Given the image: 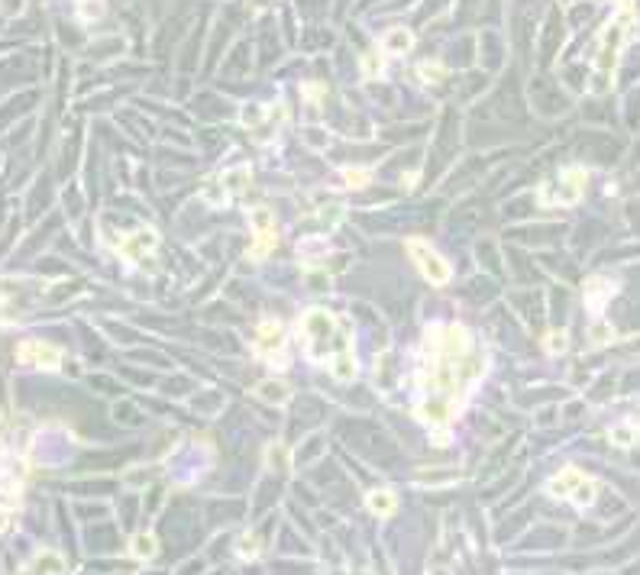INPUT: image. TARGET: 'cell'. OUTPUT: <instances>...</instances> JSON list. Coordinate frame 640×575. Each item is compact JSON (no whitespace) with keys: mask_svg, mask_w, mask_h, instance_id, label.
Segmentation results:
<instances>
[{"mask_svg":"<svg viewBox=\"0 0 640 575\" xmlns=\"http://www.w3.org/2000/svg\"><path fill=\"white\" fill-rule=\"evenodd\" d=\"M265 4H269V0H249V10H253V13H259Z\"/></svg>","mask_w":640,"mask_h":575,"instance_id":"33","label":"cell"},{"mask_svg":"<svg viewBox=\"0 0 640 575\" xmlns=\"http://www.w3.org/2000/svg\"><path fill=\"white\" fill-rule=\"evenodd\" d=\"M595 342H608L611 340V326H595V336H592Z\"/></svg>","mask_w":640,"mask_h":575,"instance_id":"32","label":"cell"},{"mask_svg":"<svg viewBox=\"0 0 640 575\" xmlns=\"http://www.w3.org/2000/svg\"><path fill=\"white\" fill-rule=\"evenodd\" d=\"M33 569H43V572H65V559H62L59 553H39Z\"/></svg>","mask_w":640,"mask_h":575,"instance_id":"22","label":"cell"},{"mask_svg":"<svg viewBox=\"0 0 640 575\" xmlns=\"http://www.w3.org/2000/svg\"><path fill=\"white\" fill-rule=\"evenodd\" d=\"M130 550H133L136 559H152L155 553H159V543H155V536L152 534H139L133 543H130Z\"/></svg>","mask_w":640,"mask_h":575,"instance_id":"17","label":"cell"},{"mask_svg":"<svg viewBox=\"0 0 640 575\" xmlns=\"http://www.w3.org/2000/svg\"><path fill=\"white\" fill-rule=\"evenodd\" d=\"M298 330H301V340H304L307 356L317 359V362L333 359L337 352L349 349V342H353V336L346 333V330H340L337 317H333L330 310H324V307L307 310V314L301 317V324H298Z\"/></svg>","mask_w":640,"mask_h":575,"instance_id":"2","label":"cell"},{"mask_svg":"<svg viewBox=\"0 0 640 575\" xmlns=\"http://www.w3.org/2000/svg\"><path fill=\"white\" fill-rule=\"evenodd\" d=\"M220 178H223V184H227L230 194H243L246 188H249V168H246V165L230 168L227 175H220Z\"/></svg>","mask_w":640,"mask_h":575,"instance_id":"16","label":"cell"},{"mask_svg":"<svg viewBox=\"0 0 640 575\" xmlns=\"http://www.w3.org/2000/svg\"><path fill=\"white\" fill-rule=\"evenodd\" d=\"M159 246V233L155 230H136L133 236H127V240H120V256L130 258V262H139V258L146 256V252H152Z\"/></svg>","mask_w":640,"mask_h":575,"instance_id":"8","label":"cell"},{"mask_svg":"<svg viewBox=\"0 0 640 575\" xmlns=\"http://www.w3.org/2000/svg\"><path fill=\"white\" fill-rule=\"evenodd\" d=\"M631 29H634V4L631 0H624L621 13H618V17L605 26V33H601V46H598V55H595V78H592V91L595 94H605L608 88H611V75H615L618 55H621V46H624V39L631 36Z\"/></svg>","mask_w":640,"mask_h":575,"instance_id":"3","label":"cell"},{"mask_svg":"<svg viewBox=\"0 0 640 575\" xmlns=\"http://www.w3.org/2000/svg\"><path fill=\"white\" fill-rule=\"evenodd\" d=\"M543 346H547L550 356H556V352H566V346H569V336H566L563 330H550L547 340H543Z\"/></svg>","mask_w":640,"mask_h":575,"instance_id":"24","label":"cell"},{"mask_svg":"<svg viewBox=\"0 0 640 575\" xmlns=\"http://www.w3.org/2000/svg\"><path fill=\"white\" fill-rule=\"evenodd\" d=\"M201 198L207 200V204H214V207L227 204L230 191H227V184H223V178H207V181L201 184Z\"/></svg>","mask_w":640,"mask_h":575,"instance_id":"15","label":"cell"},{"mask_svg":"<svg viewBox=\"0 0 640 575\" xmlns=\"http://www.w3.org/2000/svg\"><path fill=\"white\" fill-rule=\"evenodd\" d=\"M253 346H256L259 356H265V362L275 366V359H278L281 368H285V356H281V346H285V326L278 324V320H262L259 330H256Z\"/></svg>","mask_w":640,"mask_h":575,"instance_id":"6","label":"cell"},{"mask_svg":"<svg viewBox=\"0 0 640 575\" xmlns=\"http://www.w3.org/2000/svg\"><path fill=\"white\" fill-rule=\"evenodd\" d=\"M414 46V36L408 33L405 26H395V29H388L385 36H382V49L391 52V55H401V52H408Z\"/></svg>","mask_w":640,"mask_h":575,"instance_id":"12","label":"cell"},{"mask_svg":"<svg viewBox=\"0 0 640 575\" xmlns=\"http://www.w3.org/2000/svg\"><path fill=\"white\" fill-rule=\"evenodd\" d=\"M265 462H269V469L285 472V469H288V450L281 446V443H272L269 450H265Z\"/></svg>","mask_w":640,"mask_h":575,"instance_id":"21","label":"cell"},{"mask_svg":"<svg viewBox=\"0 0 640 575\" xmlns=\"http://www.w3.org/2000/svg\"><path fill=\"white\" fill-rule=\"evenodd\" d=\"M20 10H23V0H4V13H7V17H13Z\"/></svg>","mask_w":640,"mask_h":575,"instance_id":"31","label":"cell"},{"mask_svg":"<svg viewBox=\"0 0 640 575\" xmlns=\"http://www.w3.org/2000/svg\"><path fill=\"white\" fill-rule=\"evenodd\" d=\"M256 398H262L265 404H288L291 401V388L285 382H259L256 385Z\"/></svg>","mask_w":640,"mask_h":575,"instance_id":"11","label":"cell"},{"mask_svg":"<svg viewBox=\"0 0 640 575\" xmlns=\"http://www.w3.org/2000/svg\"><path fill=\"white\" fill-rule=\"evenodd\" d=\"M256 550H259L256 536H243V543H239V556H256Z\"/></svg>","mask_w":640,"mask_h":575,"instance_id":"30","label":"cell"},{"mask_svg":"<svg viewBox=\"0 0 640 575\" xmlns=\"http://www.w3.org/2000/svg\"><path fill=\"white\" fill-rule=\"evenodd\" d=\"M17 356H20V362L39 366V368H46V372H55V368L62 366V349H59V346H52V342H43V340L20 342Z\"/></svg>","mask_w":640,"mask_h":575,"instance_id":"7","label":"cell"},{"mask_svg":"<svg viewBox=\"0 0 640 575\" xmlns=\"http://www.w3.org/2000/svg\"><path fill=\"white\" fill-rule=\"evenodd\" d=\"M615 294V284L608 282V278H589L585 282V304H589L592 314H598V310L605 307V300Z\"/></svg>","mask_w":640,"mask_h":575,"instance_id":"9","label":"cell"},{"mask_svg":"<svg viewBox=\"0 0 640 575\" xmlns=\"http://www.w3.org/2000/svg\"><path fill=\"white\" fill-rule=\"evenodd\" d=\"M611 443H615V446H624V450L634 446V430L631 427H615V430H611Z\"/></svg>","mask_w":640,"mask_h":575,"instance_id":"28","label":"cell"},{"mask_svg":"<svg viewBox=\"0 0 640 575\" xmlns=\"http://www.w3.org/2000/svg\"><path fill=\"white\" fill-rule=\"evenodd\" d=\"M417 71H421L424 81H440V78H443V68H440L437 62H433V65H430V62H424V65L417 68Z\"/></svg>","mask_w":640,"mask_h":575,"instance_id":"29","label":"cell"},{"mask_svg":"<svg viewBox=\"0 0 640 575\" xmlns=\"http://www.w3.org/2000/svg\"><path fill=\"white\" fill-rule=\"evenodd\" d=\"M249 226L253 233H262V230H275V214L269 207H253L249 210Z\"/></svg>","mask_w":640,"mask_h":575,"instance_id":"18","label":"cell"},{"mask_svg":"<svg viewBox=\"0 0 640 575\" xmlns=\"http://www.w3.org/2000/svg\"><path fill=\"white\" fill-rule=\"evenodd\" d=\"M582 478H585V476H582L579 469L566 466L563 472H559V476H556L553 482H550V494H553V498H573V492L579 488Z\"/></svg>","mask_w":640,"mask_h":575,"instance_id":"10","label":"cell"},{"mask_svg":"<svg viewBox=\"0 0 640 575\" xmlns=\"http://www.w3.org/2000/svg\"><path fill=\"white\" fill-rule=\"evenodd\" d=\"M366 504H369V511L372 514H379V517H391L395 514V508H398V498L388 488H379V492H369L366 494Z\"/></svg>","mask_w":640,"mask_h":575,"instance_id":"13","label":"cell"},{"mask_svg":"<svg viewBox=\"0 0 640 575\" xmlns=\"http://www.w3.org/2000/svg\"><path fill=\"white\" fill-rule=\"evenodd\" d=\"M382 55L379 52H366V59H363V71H366V78H375V75H382Z\"/></svg>","mask_w":640,"mask_h":575,"instance_id":"27","label":"cell"},{"mask_svg":"<svg viewBox=\"0 0 640 575\" xmlns=\"http://www.w3.org/2000/svg\"><path fill=\"white\" fill-rule=\"evenodd\" d=\"M104 13V0H81L78 4V17L81 20H94Z\"/></svg>","mask_w":640,"mask_h":575,"instance_id":"26","label":"cell"},{"mask_svg":"<svg viewBox=\"0 0 640 575\" xmlns=\"http://www.w3.org/2000/svg\"><path fill=\"white\" fill-rule=\"evenodd\" d=\"M569 501H576L579 508L592 504V501H595V482H592V478H582V482H579V488L573 492V498H569Z\"/></svg>","mask_w":640,"mask_h":575,"instance_id":"23","label":"cell"},{"mask_svg":"<svg viewBox=\"0 0 640 575\" xmlns=\"http://www.w3.org/2000/svg\"><path fill=\"white\" fill-rule=\"evenodd\" d=\"M275 242H278L275 230H262V233H256V242H253V249H249V256H253V258H265V252H269Z\"/></svg>","mask_w":640,"mask_h":575,"instance_id":"19","label":"cell"},{"mask_svg":"<svg viewBox=\"0 0 640 575\" xmlns=\"http://www.w3.org/2000/svg\"><path fill=\"white\" fill-rule=\"evenodd\" d=\"M482 368L485 366L472 352V336L466 326H430L424 336V368L417 378L424 394L417 417L427 427H447Z\"/></svg>","mask_w":640,"mask_h":575,"instance_id":"1","label":"cell"},{"mask_svg":"<svg viewBox=\"0 0 640 575\" xmlns=\"http://www.w3.org/2000/svg\"><path fill=\"white\" fill-rule=\"evenodd\" d=\"M372 178L369 168H343V184L346 188H353V191H359V188H366Z\"/></svg>","mask_w":640,"mask_h":575,"instance_id":"20","label":"cell"},{"mask_svg":"<svg viewBox=\"0 0 640 575\" xmlns=\"http://www.w3.org/2000/svg\"><path fill=\"white\" fill-rule=\"evenodd\" d=\"M330 372H333V378H337V382H353V378H356V359H353V352H349V349L337 352V356L330 359Z\"/></svg>","mask_w":640,"mask_h":575,"instance_id":"14","label":"cell"},{"mask_svg":"<svg viewBox=\"0 0 640 575\" xmlns=\"http://www.w3.org/2000/svg\"><path fill=\"white\" fill-rule=\"evenodd\" d=\"M582 194H585V172L582 168H566L559 178H553V181L540 184L537 188V198L547 204V207H573V204H579Z\"/></svg>","mask_w":640,"mask_h":575,"instance_id":"4","label":"cell"},{"mask_svg":"<svg viewBox=\"0 0 640 575\" xmlns=\"http://www.w3.org/2000/svg\"><path fill=\"white\" fill-rule=\"evenodd\" d=\"M340 220H343V204H330V207L320 210V223L327 226V230H333Z\"/></svg>","mask_w":640,"mask_h":575,"instance_id":"25","label":"cell"},{"mask_svg":"<svg viewBox=\"0 0 640 575\" xmlns=\"http://www.w3.org/2000/svg\"><path fill=\"white\" fill-rule=\"evenodd\" d=\"M408 252H411L414 265L421 268V275L427 278L430 284H447L450 275H453V268H450V262L443 256H440L430 242L424 240H408Z\"/></svg>","mask_w":640,"mask_h":575,"instance_id":"5","label":"cell"}]
</instances>
